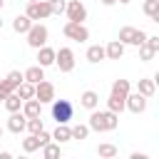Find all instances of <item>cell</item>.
Here are the masks:
<instances>
[{
	"mask_svg": "<svg viewBox=\"0 0 159 159\" xmlns=\"http://www.w3.org/2000/svg\"><path fill=\"white\" fill-rule=\"evenodd\" d=\"M134 37H137V27H129V25H127V27L119 30V37H117V40H119L122 45H134Z\"/></svg>",
	"mask_w": 159,
	"mask_h": 159,
	"instance_id": "obj_22",
	"label": "cell"
},
{
	"mask_svg": "<svg viewBox=\"0 0 159 159\" xmlns=\"http://www.w3.org/2000/svg\"><path fill=\"white\" fill-rule=\"evenodd\" d=\"M70 132H72V139H87L89 127L87 124H75V127H70Z\"/></svg>",
	"mask_w": 159,
	"mask_h": 159,
	"instance_id": "obj_30",
	"label": "cell"
},
{
	"mask_svg": "<svg viewBox=\"0 0 159 159\" xmlns=\"http://www.w3.org/2000/svg\"><path fill=\"white\" fill-rule=\"evenodd\" d=\"M2 5H5V0H0V10H2Z\"/></svg>",
	"mask_w": 159,
	"mask_h": 159,
	"instance_id": "obj_40",
	"label": "cell"
},
{
	"mask_svg": "<svg viewBox=\"0 0 159 159\" xmlns=\"http://www.w3.org/2000/svg\"><path fill=\"white\" fill-rule=\"evenodd\" d=\"M10 92H15V87H12L7 80H0V99H5Z\"/></svg>",
	"mask_w": 159,
	"mask_h": 159,
	"instance_id": "obj_34",
	"label": "cell"
},
{
	"mask_svg": "<svg viewBox=\"0 0 159 159\" xmlns=\"http://www.w3.org/2000/svg\"><path fill=\"white\" fill-rule=\"evenodd\" d=\"M124 109H129V112H134V114H142V112L147 109V97L139 94V92H129V94L124 97Z\"/></svg>",
	"mask_w": 159,
	"mask_h": 159,
	"instance_id": "obj_8",
	"label": "cell"
},
{
	"mask_svg": "<svg viewBox=\"0 0 159 159\" xmlns=\"http://www.w3.org/2000/svg\"><path fill=\"white\" fill-rule=\"evenodd\" d=\"M40 147H42V142H40V137H37V134H30L27 139H22V152H27V154L37 152Z\"/></svg>",
	"mask_w": 159,
	"mask_h": 159,
	"instance_id": "obj_24",
	"label": "cell"
},
{
	"mask_svg": "<svg viewBox=\"0 0 159 159\" xmlns=\"http://www.w3.org/2000/svg\"><path fill=\"white\" fill-rule=\"evenodd\" d=\"M122 55H124V45H122L119 40H112V42L104 47V57H107V60H119Z\"/></svg>",
	"mask_w": 159,
	"mask_h": 159,
	"instance_id": "obj_15",
	"label": "cell"
},
{
	"mask_svg": "<svg viewBox=\"0 0 159 159\" xmlns=\"http://www.w3.org/2000/svg\"><path fill=\"white\" fill-rule=\"evenodd\" d=\"M117 2H122V5H127V2H129V0H117Z\"/></svg>",
	"mask_w": 159,
	"mask_h": 159,
	"instance_id": "obj_39",
	"label": "cell"
},
{
	"mask_svg": "<svg viewBox=\"0 0 159 159\" xmlns=\"http://www.w3.org/2000/svg\"><path fill=\"white\" fill-rule=\"evenodd\" d=\"M144 12L154 22H159V0H144Z\"/></svg>",
	"mask_w": 159,
	"mask_h": 159,
	"instance_id": "obj_26",
	"label": "cell"
},
{
	"mask_svg": "<svg viewBox=\"0 0 159 159\" xmlns=\"http://www.w3.org/2000/svg\"><path fill=\"white\" fill-rule=\"evenodd\" d=\"M30 2H35V0H30Z\"/></svg>",
	"mask_w": 159,
	"mask_h": 159,
	"instance_id": "obj_43",
	"label": "cell"
},
{
	"mask_svg": "<svg viewBox=\"0 0 159 159\" xmlns=\"http://www.w3.org/2000/svg\"><path fill=\"white\" fill-rule=\"evenodd\" d=\"M55 65L60 72H72L75 70V52L70 47H60L55 50Z\"/></svg>",
	"mask_w": 159,
	"mask_h": 159,
	"instance_id": "obj_6",
	"label": "cell"
},
{
	"mask_svg": "<svg viewBox=\"0 0 159 159\" xmlns=\"http://www.w3.org/2000/svg\"><path fill=\"white\" fill-rule=\"evenodd\" d=\"M107 109H112L114 114H119V112H124V97L122 94H109V99H107Z\"/></svg>",
	"mask_w": 159,
	"mask_h": 159,
	"instance_id": "obj_21",
	"label": "cell"
},
{
	"mask_svg": "<svg viewBox=\"0 0 159 159\" xmlns=\"http://www.w3.org/2000/svg\"><path fill=\"white\" fill-rule=\"evenodd\" d=\"M37 65H40V67H50V65H55V50L47 47V45L37 47Z\"/></svg>",
	"mask_w": 159,
	"mask_h": 159,
	"instance_id": "obj_12",
	"label": "cell"
},
{
	"mask_svg": "<svg viewBox=\"0 0 159 159\" xmlns=\"http://www.w3.org/2000/svg\"><path fill=\"white\" fill-rule=\"evenodd\" d=\"M15 92L20 94V99H30V97H35V84H32V82H25V80H22V82H20V84L15 87Z\"/></svg>",
	"mask_w": 159,
	"mask_h": 159,
	"instance_id": "obj_23",
	"label": "cell"
},
{
	"mask_svg": "<svg viewBox=\"0 0 159 159\" xmlns=\"http://www.w3.org/2000/svg\"><path fill=\"white\" fill-rule=\"evenodd\" d=\"M144 45H147V47H152L154 52H159V37H157V35H152V37L147 35V40H144Z\"/></svg>",
	"mask_w": 159,
	"mask_h": 159,
	"instance_id": "obj_35",
	"label": "cell"
},
{
	"mask_svg": "<svg viewBox=\"0 0 159 159\" xmlns=\"http://www.w3.org/2000/svg\"><path fill=\"white\" fill-rule=\"evenodd\" d=\"M5 80H7L12 87H17V84H20L25 77H22V72H20V70H12V72H7V77H5Z\"/></svg>",
	"mask_w": 159,
	"mask_h": 159,
	"instance_id": "obj_31",
	"label": "cell"
},
{
	"mask_svg": "<svg viewBox=\"0 0 159 159\" xmlns=\"http://www.w3.org/2000/svg\"><path fill=\"white\" fill-rule=\"evenodd\" d=\"M52 139H55L57 144H65V142H70V139H72V132H70V127H67V124H57V129L52 132Z\"/></svg>",
	"mask_w": 159,
	"mask_h": 159,
	"instance_id": "obj_18",
	"label": "cell"
},
{
	"mask_svg": "<svg viewBox=\"0 0 159 159\" xmlns=\"http://www.w3.org/2000/svg\"><path fill=\"white\" fill-rule=\"evenodd\" d=\"M25 122H27V117L17 109V112H10V119H7V129L12 132V134H20V132H25Z\"/></svg>",
	"mask_w": 159,
	"mask_h": 159,
	"instance_id": "obj_10",
	"label": "cell"
},
{
	"mask_svg": "<svg viewBox=\"0 0 159 159\" xmlns=\"http://www.w3.org/2000/svg\"><path fill=\"white\" fill-rule=\"evenodd\" d=\"M25 15L35 22V20H45V17H50L52 10H50V2H47V0H35V2H27Z\"/></svg>",
	"mask_w": 159,
	"mask_h": 159,
	"instance_id": "obj_4",
	"label": "cell"
},
{
	"mask_svg": "<svg viewBox=\"0 0 159 159\" xmlns=\"http://www.w3.org/2000/svg\"><path fill=\"white\" fill-rule=\"evenodd\" d=\"M144 40H147V32H144V30H137V37H134V45L139 47V45H144Z\"/></svg>",
	"mask_w": 159,
	"mask_h": 159,
	"instance_id": "obj_36",
	"label": "cell"
},
{
	"mask_svg": "<svg viewBox=\"0 0 159 159\" xmlns=\"http://www.w3.org/2000/svg\"><path fill=\"white\" fill-rule=\"evenodd\" d=\"M0 137H2V127H0Z\"/></svg>",
	"mask_w": 159,
	"mask_h": 159,
	"instance_id": "obj_42",
	"label": "cell"
},
{
	"mask_svg": "<svg viewBox=\"0 0 159 159\" xmlns=\"http://www.w3.org/2000/svg\"><path fill=\"white\" fill-rule=\"evenodd\" d=\"M117 124H119V114H114L112 109H107V112H97V109H92V114H89V129H94V132H112V129H117Z\"/></svg>",
	"mask_w": 159,
	"mask_h": 159,
	"instance_id": "obj_1",
	"label": "cell"
},
{
	"mask_svg": "<svg viewBox=\"0 0 159 159\" xmlns=\"http://www.w3.org/2000/svg\"><path fill=\"white\" fill-rule=\"evenodd\" d=\"M62 32H65V37H70V40H75V42H84V40H89V30H87L82 22H72V20H67L65 27H62Z\"/></svg>",
	"mask_w": 159,
	"mask_h": 159,
	"instance_id": "obj_5",
	"label": "cell"
},
{
	"mask_svg": "<svg viewBox=\"0 0 159 159\" xmlns=\"http://www.w3.org/2000/svg\"><path fill=\"white\" fill-rule=\"evenodd\" d=\"M2 104H5V109H7V112H17V109L22 107V99H20V94H17V92H10V94L2 99Z\"/></svg>",
	"mask_w": 159,
	"mask_h": 159,
	"instance_id": "obj_20",
	"label": "cell"
},
{
	"mask_svg": "<svg viewBox=\"0 0 159 159\" xmlns=\"http://www.w3.org/2000/svg\"><path fill=\"white\" fill-rule=\"evenodd\" d=\"M22 77H25V82H32V84H37L40 80H45V67H40V65H32V67H27V70L22 72Z\"/></svg>",
	"mask_w": 159,
	"mask_h": 159,
	"instance_id": "obj_13",
	"label": "cell"
},
{
	"mask_svg": "<svg viewBox=\"0 0 159 159\" xmlns=\"http://www.w3.org/2000/svg\"><path fill=\"white\" fill-rule=\"evenodd\" d=\"M60 154H62L60 144H52V142H47V144L42 147V157H45V159H55V157H60Z\"/></svg>",
	"mask_w": 159,
	"mask_h": 159,
	"instance_id": "obj_28",
	"label": "cell"
},
{
	"mask_svg": "<svg viewBox=\"0 0 159 159\" xmlns=\"http://www.w3.org/2000/svg\"><path fill=\"white\" fill-rule=\"evenodd\" d=\"M154 55H157V52H154L152 47H147V45H139V57H142L144 62H149V60H152Z\"/></svg>",
	"mask_w": 159,
	"mask_h": 159,
	"instance_id": "obj_33",
	"label": "cell"
},
{
	"mask_svg": "<svg viewBox=\"0 0 159 159\" xmlns=\"http://www.w3.org/2000/svg\"><path fill=\"white\" fill-rule=\"evenodd\" d=\"M137 92H139V94H144L147 99H149V97H154V92H157V80H154V77H152V80H139Z\"/></svg>",
	"mask_w": 159,
	"mask_h": 159,
	"instance_id": "obj_16",
	"label": "cell"
},
{
	"mask_svg": "<svg viewBox=\"0 0 159 159\" xmlns=\"http://www.w3.org/2000/svg\"><path fill=\"white\" fill-rule=\"evenodd\" d=\"M65 12H67V20H72V22H84L87 20V7H84L82 0H67Z\"/></svg>",
	"mask_w": 159,
	"mask_h": 159,
	"instance_id": "obj_7",
	"label": "cell"
},
{
	"mask_svg": "<svg viewBox=\"0 0 159 159\" xmlns=\"http://www.w3.org/2000/svg\"><path fill=\"white\" fill-rule=\"evenodd\" d=\"M22 114L25 117H40V112H42V102L40 99H35V97H30V99H22Z\"/></svg>",
	"mask_w": 159,
	"mask_h": 159,
	"instance_id": "obj_11",
	"label": "cell"
},
{
	"mask_svg": "<svg viewBox=\"0 0 159 159\" xmlns=\"http://www.w3.org/2000/svg\"><path fill=\"white\" fill-rule=\"evenodd\" d=\"M25 129H27L30 134H37L40 129H45V127H42V117H27V122H25Z\"/></svg>",
	"mask_w": 159,
	"mask_h": 159,
	"instance_id": "obj_27",
	"label": "cell"
},
{
	"mask_svg": "<svg viewBox=\"0 0 159 159\" xmlns=\"http://www.w3.org/2000/svg\"><path fill=\"white\" fill-rule=\"evenodd\" d=\"M117 0H102V5H114Z\"/></svg>",
	"mask_w": 159,
	"mask_h": 159,
	"instance_id": "obj_38",
	"label": "cell"
},
{
	"mask_svg": "<svg viewBox=\"0 0 159 159\" xmlns=\"http://www.w3.org/2000/svg\"><path fill=\"white\" fill-rule=\"evenodd\" d=\"M0 30H2V20H0Z\"/></svg>",
	"mask_w": 159,
	"mask_h": 159,
	"instance_id": "obj_41",
	"label": "cell"
},
{
	"mask_svg": "<svg viewBox=\"0 0 159 159\" xmlns=\"http://www.w3.org/2000/svg\"><path fill=\"white\" fill-rule=\"evenodd\" d=\"M30 25H32V20H30L27 15H17V17L12 20V30L20 32V35H25V32L30 30Z\"/></svg>",
	"mask_w": 159,
	"mask_h": 159,
	"instance_id": "obj_19",
	"label": "cell"
},
{
	"mask_svg": "<svg viewBox=\"0 0 159 159\" xmlns=\"http://www.w3.org/2000/svg\"><path fill=\"white\" fill-rule=\"evenodd\" d=\"M112 92H114V94H122V97H127V94L132 92V84H129V80H114V82H112Z\"/></svg>",
	"mask_w": 159,
	"mask_h": 159,
	"instance_id": "obj_25",
	"label": "cell"
},
{
	"mask_svg": "<svg viewBox=\"0 0 159 159\" xmlns=\"http://www.w3.org/2000/svg\"><path fill=\"white\" fill-rule=\"evenodd\" d=\"M25 35H27V45L35 47V50L42 47V45H47V37H50V32H47V27H45L42 22H32Z\"/></svg>",
	"mask_w": 159,
	"mask_h": 159,
	"instance_id": "obj_3",
	"label": "cell"
},
{
	"mask_svg": "<svg viewBox=\"0 0 159 159\" xmlns=\"http://www.w3.org/2000/svg\"><path fill=\"white\" fill-rule=\"evenodd\" d=\"M35 99H40L42 104L52 102V99H55V84H52V82H45V80H40V82L35 84Z\"/></svg>",
	"mask_w": 159,
	"mask_h": 159,
	"instance_id": "obj_9",
	"label": "cell"
},
{
	"mask_svg": "<svg viewBox=\"0 0 159 159\" xmlns=\"http://www.w3.org/2000/svg\"><path fill=\"white\" fill-rule=\"evenodd\" d=\"M132 159H147V154H139V152H132Z\"/></svg>",
	"mask_w": 159,
	"mask_h": 159,
	"instance_id": "obj_37",
	"label": "cell"
},
{
	"mask_svg": "<svg viewBox=\"0 0 159 159\" xmlns=\"http://www.w3.org/2000/svg\"><path fill=\"white\" fill-rule=\"evenodd\" d=\"M102 60H104V47H102V45H89V47H87V62L97 65V62H102Z\"/></svg>",
	"mask_w": 159,
	"mask_h": 159,
	"instance_id": "obj_17",
	"label": "cell"
},
{
	"mask_svg": "<svg viewBox=\"0 0 159 159\" xmlns=\"http://www.w3.org/2000/svg\"><path fill=\"white\" fill-rule=\"evenodd\" d=\"M75 117V104L70 99H52V119L57 124H67Z\"/></svg>",
	"mask_w": 159,
	"mask_h": 159,
	"instance_id": "obj_2",
	"label": "cell"
},
{
	"mask_svg": "<svg viewBox=\"0 0 159 159\" xmlns=\"http://www.w3.org/2000/svg\"><path fill=\"white\" fill-rule=\"evenodd\" d=\"M50 2V10H52V15H60V12H65V5H67V0H47Z\"/></svg>",
	"mask_w": 159,
	"mask_h": 159,
	"instance_id": "obj_32",
	"label": "cell"
},
{
	"mask_svg": "<svg viewBox=\"0 0 159 159\" xmlns=\"http://www.w3.org/2000/svg\"><path fill=\"white\" fill-rule=\"evenodd\" d=\"M80 104H82L84 109H97V104H99V94H97L94 89H84L82 97H80Z\"/></svg>",
	"mask_w": 159,
	"mask_h": 159,
	"instance_id": "obj_14",
	"label": "cell"
},
{
	"mask_svg": "<svg viewBox=\"0 0 159 159\" xmlns=\"http://www.w3.org/2000/svg\"><path fill=\"white\" fill-rule=\"evenodd\" d=\"M97 154H99V157H104V159H112V157H117V147H114V144H109V142H104V144H99V147H97Z\"/></svg>",
	"mask_w": 159,
	"mask_h": 159,
	"instance_id": "obj_29",
	"label": "cell"
}]
</instances>
